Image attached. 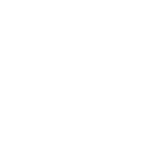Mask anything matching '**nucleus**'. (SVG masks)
Wrapping results in <instances>:
<instances>
[]
</instances>
